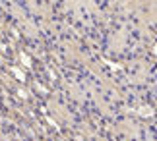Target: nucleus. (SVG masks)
<instances>
[{"instance_id": "f257e3e1", "label": "nucleus", "mask_w": 157, "mask_h": 141, "mask_svg": "<svg viewBox=\"0 0 157 141\" xmlns=\"http://www.w3.org/2000/svg\"><path fill=\"white\" fill-rule=\"evenodd\" d=\"M29 89L33 91V95L41 97V99H47V97L51 95V87L45 81H39V79H31V81H29Z\"/></svg>"}]
</instances>
